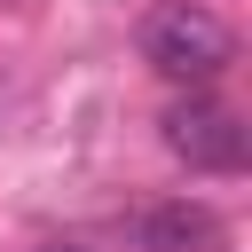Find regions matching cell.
Here are the masks:
<instances>
[{
    "label": "cell",
    "instance_id": "7a4b0ae2",
    "mask_svg": "<svg viewBox=\"0 0 252 252\" xmlns=\"http://www.w3.org/2000/svg\"><path fill=\"white\" fill-rule=\"evenodd\" d=\"M158 134H165V150H173L189 173H244V158H252L244 118H236L228 102H213V94H181V102H165Z\"/></svg>",
    "mask_w": 252,
    "mask_h": 252
},
{
    "label": "cell",
    "instance_id": "3957f363",
    "mask_svg": "<svg viewBox=\"0 0 252 252\" xmlns=\"http://www.w3.org/2000/svg\"><path fill=\"white\" fill-rule=\"evenodd\" d=\"M134 244H142V252H220L228 228H220L213 205H197V197H165V205H150V213L134 220Z\"/></svg>",
    "mask_w": 252,
    "mask_h": 252
},
{
    "label": "cell",
    "instance_id": "277c9868",
    "mask_svg": "<svg viewBox=\"0 0 252 252\" xmlns=\"http://www.w3.org/2000/svg\"><path fill=\"white\" fill-rule=\"evenodd\" d=\"M39 252H94V244H79V236H55V244H39Z\"/></svg>",
    "mask_w": 252,
    "mask_h": 252
},
{
    "label": "cell",
    "instance_id": "6da1fadb",
    "mask_svg": "<svg viewBox=\"0 0 252 252\" xmlns=\"http://www.w3.org/2000/svg\"><path fill=\"white\" fill-rule=\"evenodd\" d=\"M142 55H150L158 79L205 87V79H220V71L236 63V32H228L205 0H173V8H158V16L142 24Z\"/></svg>",
    "mask_w": 252,
    "mask_h": 252
}]
</instances>
